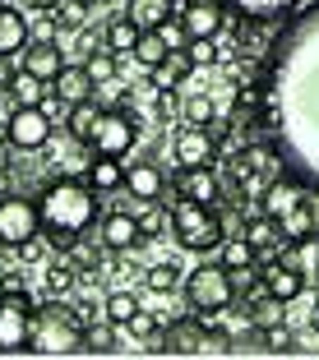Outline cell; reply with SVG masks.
<instances>
[{
  "instance_id": "obj_15",
  "label": "cell",
  "mask_w": 319,
  "mask_h": 360,
  "mask_svg": "<svg viewBox=\"0 0 319 360\" xmlns=\"http://www.w3.org/2000/svg\"><path fill=\"white\" fill-rule=\"evenodd\" d=\"M97 236H102V245L111 250V255H130V250H139V245H144L135 212H106L102 222H97Z\"/></svg>"
},
{
  "instance_id": "obj_42",
  "label": "cell",
  "mask_w": 319,
  "mask_h": 360,
  "mask_svg": "<svg viewBox=\"0 0 319 360\" xmlns=\"http://www.w3.org/2000/svg\"><path fill=\"white\" fill-rule=\"evenodd\" d=\"M158 32H162V42H167L171 51H185V46H190V32H185V23H181V19H167Z\"/></svg>"
},
{
  "instance_id": "obj_28",
  "label": "cell",
  "mask_w": 319,
  "mask_h": 360,
  "mask_svg": "<svg viewBox=\"0 0 319 360\" xmlns=\"http://www.w3.org/2000/svg\"><path fill=\"white\" fill-rule=\"evenodd\" d=\"M97 120H102V106L88 97V102H75L70 106V116H65V134L75 139V143H88L93 139V129H97Z\"/></svg>"
},
{
  "instance_id": "obj_35",
  "label": "cell",
  "mask_w": 319,
  "mask_h": 360,
  "mask_svg": "<svg viewBox=\"0 0 319 360\" xmlns=\"http://www.w3.org/2000/svg\"><path fill=\"white\" fill-rule=\"evenodd\" d=\"M144 286H149L153 296H171V291L181 286V268L176 264H153L149 273H144Z\"/></svg>"
},
{
  "instance_id": "obj_7",
  "label": "cell",
  "mask_w": 319,
  "mask_h": 360,
  "mask_svg": "<svg viewBox=\"0 0 319 360\" xmlns=\"http://www.w3.org/2000/svg\"><path fill=\"white\" fill-rule=\"evenodd\" d=\"M139 139V111L130 106H116V111H102L93 139H88V153L93 158H125Z\"/></svg>"
},
{
  "instance_id": "obj_39",
  "label": "cell",
  "mask_w": 319,
  "mask_h": 360,
  "mask_svg": "<svg viewBox=\"0 0 319 360\" xmlns=\"http://www.w3.org/2000/svg\"><path fill=\"white\" fill-rule=\"evenodd\" d=\"M264 351H268V356H292V328H287V323L264 328Z\"/></svg>"
},
{
  "instance_id": "obj_30",
  "label": "cell",
  "mask_w": 319,
  "mask_h": 360,
  "mask_svg": "<svg viewBox=\"0 0 319 360\" xmlns=\"http://www.w3.org/2000/svg\"><path fill=\"white\" fill-rule=\"evenodd\" d=\"M79 282H84V277H79V264L70 255H61V259L46 264V291H51V296H75Z\"/></svg>"
},
{
  "instance_id": "obj_43",
  "label": "cell",
  "mask_w": 319,
  "mask_h": 360,
  "mask_svg": "<svg viewBox=\"0 0 319 360\" xmlns=\"http://www.w3.org/2000/svg\"><path fill=\"white\" fill-rule=\"evenodd\" d=\"M14 255H19V264H37V259H42V236H32V240L14 245Z\"/></svg>"
},
{
  "instance_id": "obj_27",
  "label": "cell",
  "mask_w": 319,
  "mask_h": 360,
  "mask_svg": "<svg viewBox=\"0 0 319 360\" xmlns=\"http://www.w3.org/2000/svg\"><path fill=\"white\" fill-rule=\"evenodd\" d=\"M135 222H139V236H144V245H149V240H162V231H171V208H167L162 199L139 203V208H135Z\"/></svg>"
},
{
  "instance_id": "obj_44",
  "label": "cell",
  "mask_w": 319,
  "mask_h": 360,
  "mask_svg": "<svg viewBox=\"0 0 319 360\" xmlns=\"http://www.w3.org/2000/svg\"><path fill=\"white\" fill-rule=\"evenodd\" d=\"M14 75H19V56H0V93H10Z\"/></svg>"
},
{
  "instance_id": "obj_17",
  "label": "cell",
  "mask_w": 319,
  "mask_h": 360,
  "mask_svg": "<svg viewBox=\"0 0 319 360\" xmlns=\"http://www.w3.org/2000/svg\"><path fill=\"white\" fill-rule=\"evenodd\" d=\"M259 282H264V291H268V296L287 300V305H292V300H296L301 291L310 286V282H306V273H301V268H292L287 259H273V264H268L264 273H259Z\"/></svg>"
},
{
  "instance_id": "obj_31",
  "label": "cell",
  "mask_w": 319,
  "mask_h": 360,
  "mask_svg": "<svg viewBox=\"0 0 319 360\" xmlns=\"http://www.w3.org/2000/svg\"><path fill=\"white\" fill-rule=\"evenodd\" d=\"M116 333H120V328L111 323V319H97V323H88V328H84V351H93V356H111V351H125Z\"/></svg>"
},
{
  "instance_id": "obj_37",
  "label": "cell",
  "mask_w": 319,
  "mask_h": 360,
  "mask_svg": "<svg viewBox=\"0 0 319 360\" xmlns=\"http://www.w3.org/2000/svg\"><path fill=\"white\" fill-rule=\"evenodd\" d=\"M213 116H218V106H213L208 93H190L185 97V120H190V125H208Z\"/></svg>"
},
{
  "instance_id": "obj_1",
  "label": "cell",
  "mask_w": 319,
  "mask_h": 360,
  "mask_svg": "<svg viewBox=\"0 0 319 360\" xmlns=\"http://www.w3.org/2000/svg\"><path fill=\"white\" fill-rule=\"evenodd\" d=\"M268 51L259 88L264 106L255 120L282 153V167L306 185H319V0L277 32Z\"/></svg>"
},
{
  "instance_id": "obj_11",
  "label": "cell",
  "mask_w": 319,
  "mask_h": 360,
  "mask_svg": "<svg viewBox=\"0 0 319 360\" xmlns=\"http://www.w3.org/2000/svg\"><path fill=\"white\" fill-rule=\"evenodd\" d=\"M227 0H185L181 10H176V19L185 23V32L190 37H223L227 28Z\"/></svg>"
},
{
  "instance_id": "obj_14",
  "label": "cell",
  "mask_w": 319,
  "mask_h": 360,
  "mask_svg": "<svg viewBox=\"0 0 319 360\" xmlns=\"http://www.w3.org/2000/svg\"><path fill=\"white\" fill-rule=\"evenodd\" d=\"M176 194L194 203H223V180L213 176V167H181L176 171Z\"/></svg>"
},
{
  "instance_id": "obj_19",
  "label": "cell",
  "mask_w": 319,
  "mask_h": 360,
  "mask_svg": "<svg viewBox=\"0 0 319 360\" xmlns=\"http://www.w3.org/2000/svg\"><path fill=\"white\" fill-rule=\"evenodd\" d=\"M301 0H227V10L245 23H282L287 14H296Z\"/></svg>"
},
{
  "instance_id": "obj_21",
  "label": "cell",
  "mask_w": 319,
  "mask_h": 360,
  "mask_svg": "<svg viewBox=\"0 0 319 360\" xmlns=\"http://www.w3.org/2000/svg\"><path fill=\"white\" fill-rule=\"evenodd\" d=\"M93 88H97L93 75H88L84 65H75V60H65V70L51 79V93H61V102H70V106H75V102H88V97H93Z\"/></svg>"
},
{
  "instance_id": "obj_36",
  "label": "cell",
  "mask_w": 319,
  "mask_h": 360,
  "mask_svg": "<svg viewBox=\"0 0 319 360\" xmlns=\"http://www.w3.org/2000/svg\"><path fill=\"white\" fill-rule=\"evenodd\" d=\"M84 70L93 75V84H106V79H116V70H120V56H116V51H106V46H102V51H93V56L84 60Z\"/></svg>"
},
{
  "instance_id": "obj_5",
  "label": "cell",
  "mask_w": 319,
  "mask_h": 360,
  "mask_svg": "<svg viewBox=\"0 0 319 360\" xmlns=\"http://www.w3.org/2000/svg\"><path fill=\"white\" fill-rule=\"evenodd\" d=\"M171 231H176V245L190 250V255H208L227 240V226L218 217L213 203H194V199H176L171 203Z\"/></svg>"
},
{
  "instance_id": "obj_29",
  "label": "cell",
  "mask_w": 319,
  "mask_h": 360,
  "mask_svg": "<svg viewBox=\"0 0 319 360\" xmlns=\"http://www.w3.org/2000/svg\"><path fill=\"white\" fill-rule=\"evenodd\" d=\"M149 75H153V88H181L185 79L194 75V60H190V51H171L158 70H149Z\"/></svg>"
},
{
  "instance_id": "obj_25",
  "label": "cell",
  "mask_w": 319,
  "mask_h": 360,
  "mask_svg": "<svg viewBox=\"0 0 319 360\" xmlns=\"http://www.w3.org/2000/svg\"><path fill=\"white\" fill-rule=\"evenodd\" d=\"M241 236L250 245H255V255H268V250H282V231H277L273 217H264V212H255V217H245L241 222Z\"/></svg>"
},
{
  "instance_id": "obj_8",
  "label": "cell",
  "mask_w": 319,
  "mask_h": 360,
  "mask_svg": "<svg viewBox=\"0 0 319 360\" xmlns=\"http://www.w3.org/2000/svg\"><path fill=\"white\" fill-rule=\"evenodd\" d=\"M32 236H42V212H37V199L32 194H0V245L14 250V245L32 240Z\"/></svg>"
},
{
  "instance_id": "obj_40",
  "label": "cell",
  "mask_w": 319,
  "mask_h": 360,
  "mask_svg": "<svg viewBox=\"0 0 319 360\" xmlns=\"http://www.w3.org/2000/svg\"><path fill=\"white\" fill-rule=\"evenodd\" d=\"M292 356H319V319L310 323V328L292 333Z\"/></svg>"
},
{
  "instance_id": "obj_4",
  "label": "cell",
  "mask_w": 319,
  "mask_h": 360,
  "mask_svg": "<svg viewBox=\"0 0 319 360\" xmlns=\"http://www.w3.org/2000/svg\"><path fill=\"white\" fill-rule=\"evenodd\" d=\"M28 351L32 356H75V351H84V319L65 305V296H56L51 305H42L32 314Z\"/></svg>"
},
{
  "instance_id": "obj_2",
  "label": "cell",
  "mask_w": 319,
  "mask_h": 360,
  "mask_svg": "<svg viewBox=\"0 0 319 360\" xmlns=\"http://www.w3.org/2000/svg\"><path fill=\"white\" fill-rule=\"evenodd\" d=\"M97 190L88 180H75V176H51L37 190V212H42V240L51 245L56 255H65L79 236H88L97 226Z\"/></svg>"
},
{
  "instance_id": "obj_45",
  "label": "cell",
  "mask_w": 319,
  "mask_h": 360,
  "mask_svg": "<svg viewBox=\"0 0 319 360\" xmlns=\"http://www.w3.org/2000/svg\"><path fill=\"white\" fill-rule=\"evenodd\" d=\"M153 111H158V120H171V111H176V93H171V88H158V106H153Z\"/></svg>"
},
{
  "instance_id": "obj_41",
  "label": "cell",
  "mask_w": 319,
  "mask_h": 360,
  "mask_svg": "<svg viewBox=\"0 0 319 360\" xmlns=\"http://www.w3.org/2000/svg\"><path fill=\"white\" fill-rule=\"evenodd\" d=\"M185 51H190L194 70H199V65H213V60H218V37H190Z\"/></svg>"
},
{
  "instance_id": "obj_34",
  "label": "cell",
  "mask_w": 319,
  "mask_h": 360,
  "mask_svg": "<svg viewBox=\"0 0 319 360\" xmlns=\"http://www.w3.org/2000/svg\"><path fill=\"white\" fill-rule=\"evenodd\" d=\"M10 97L19 106H37L46 97V84L37 75H28V70H19V75H14V84H10Z\"/></svg>"
},
{
  "instance_id": "obj_24",
  "label": "cell",
  "mask_w": 319,
  "mask_h": 360,
  "mask_svg": "<svg viewBox=\"0 0 319 360\" xmlns=\"http://www.w3.org/2000/svg\"><path fill=\"white\" fill-rule=\"evenodd\" d=\"M135 42H139L135 19H130L125 10L111 14V19H106V28H102V46H106V51H116V56H130V51H135Z\"/></svg>"
},
{
  "instance_id": "obj_20",
  "label": "cell",
  "mask_w": 319,
  "mask_h": 360,
  "mask_svg": "<svg viewBox=\"0 0 319 360\" xmlns=\"http://www.w3.org/2000/svg\"><path fill=\"white\" fill-rule=\"evenodd\" d=\"M125 190L139 203H153V199L167 194V176H162L158 162H135V167H125Z\"/></svg>"
},
{
  "instance_id": "obj_23",
  "label": "cell",
  "mask_w": 319,
  "mask_h": 360,
  "mask_svg": "<svg viewBox=\"0 0 319 360\" xmlns=\"http://www.w3.org/2000/svg\"><path fill=\"white\" fill-rule=\"evenodd\" d=\"M84 180L93 185L97 194H116V190H125V162H120V158H93Z\"/></svg>"
},
{
  "instance_id": "obj_38",
  "label": "cell",
  "mask_w": 319,
  "mask_h": 360,
  "mask_svg": "<svg viewBox=\"0 0 319 360\" xmlns=\"http://www.w3.org/2000/svg\"><path fill=\"white\" fill-rule=\"evenodd\" d=\"M125 333H130V338H135V342H144V347H149V342L158 338V319H153L149 309L139 305V314H135V319H130V323H125Z\"/></svg>"
},
{
  "instance_id": "obj_3",
  "label": "cell",
  "mask_w": 319,
  "mask_h": 360,
  "mask_svg": "<svg viewBox=\"0 0 319 360\" xmlns=\"http://www.w3.org/2000/svg\"><path fill=\"white\" fill-rule=\"evenodd\" d=\"M259 212L277 222L282 240L319 236V185H306L301 176L282 171L277 180H268L259 190Z\"/></svg>"
},
{
  "instance_id": "obj_33",
  "label": "cell",
  "mask_w": 319,
  "mask_h": 360,
  "mask_svg": "<svg viewBox=\"0 0 319 360\" xmlns=\"http://www.w3.org/2000/svg\"><path fill=\"white\" fill-rule=\"evenodd\" d=\"M135 314H139V296L135 291H111V296L102 300V319H111L116 328H125Z\"/></svg>"
},
{
  "instance_id": "obj_16",
  "label": "cell",
  "mask_w": 319,
  "mask_h": 360,
  "mask_svg": "<svg viewBox=\"0 0 319 360\" xmlns=\"http://www.w3.org/2000/svg\"><path fill=\"white\" fill-rule=\"evenodd\" d=\"M204 328H208V323H204L199 314L167 323V333H162V351H171V356H204Z\"/></svg>"
},
{
  "instance_id": "obj_10",
  "label": "cell",
  "mask_w": 319,
  "mask_h": 360,
  "mask_svg": "<svg viewBox=\"0 0 319 360\" xmlns=\"http://www.w3.org/2000/svg\"><path fill=\"white\" fill-rule=\"evenodd\" d=\"M32 305L28 291L19 296H0V351H28V333H32Z\"/></svg>"
},
{
  "instance_id": "obj_32",
  "label": "cell",
  "mask_w": 319,
  "mask_h": 360,
  "mask_svg": "<svg viewBox=\"0 0 319 360\" xmlns=\"http://www.w3.org/2000/svg\"><path fill=\"white\" fill-rule=\"evenodd\" d=\"M135 65H144V70H158L162 60L171 56V46L162 42V32H139V42H135Z\"/></svg>"
},
{
  "instance_id": "obj_12",
  "label": "cell",
  "mask_w": 319,
  "mask_h": 360,
  "mask_svg": "<svg viewBox=\"0 0 319 360\" xmlns=\"http://www.w3.org/2000/svg\"><path fill=\"white\" fill-rule=\"evenodd\" d=\"M19 70H28V75H37L42 84H51V79L65 70L61 42H56V37H32V42L19 51Z\"/></svg>"
},
{
  "instance_id": "obj_13",
  "label": "cell",
  "mask_w": 319,
  "mask_h": 360,
  "mask_svg": "<svg viewBox=\"0 0 319 360\" xmlns=\"http://www.w3.org/2000/svg\"><path fill=\"white\" fill-rule=\"evenodd\" d=\"M171 153H176L181 167H213L218 162V143H213V134L204 125H185L171 139Z\"/></svg>"
},
{
  "instance_id": "obj_47",
  "label": "cell",
  "mask_w": 319,
  "mask_h": 360,
  "mask_svg": "<svg viewBox=\"0 0 319 360\" xmlns=\"http://www.w3.org/2000/svg\"><path fill=\"white\" fill-rule=\"evenodd\" d=\"M23 5H28V10H56L61 0H23Z\"/></svg>"
},
{
  "instance_id": "obj_46",
  "label": "cell",
  "mask_w": 319,
  "mask_h": 360,
  "mask_svg": "<svg viewBox=\"0 0 319 360\" xmlns=\"http://www.w3.org/2000/svg\"><path fill=\"white\" fill-rule=\"evenodd\" d=\"M19 291H28V282L19 273H0V296H19Z\"/></svg>"
},
{
  "instance_id": "obj_22",
  "label": "cell",
  "mask_w": 319,
  "mask_h": 360,
  "mask_svg": "<svg viewBox=\"0 0 319 360\" xmlns=\"http://www.w3.org/2000/svg\"><path fill=\"white\" fill-rule=\"evenodd\" d=\"M125 14L135 19L139 32H158L167 19H176V5L171 0H125Z\"/></svg>"
},
{
  "instance_id": "obj_18",
  "label": "cell",
  "mask_w": 319,
  "mask_h": 360,
  "mask_svg": "<svg viewBox=\"0 0 319 360\" xmlns=\"http://www.w3.org/2000/svg\"><path fill=\"white\" fill-rule=\"evenodd\" d=\"M32 42V23L19 5L0 0V56H19L23 46Z\"/></svg>"
},
{
  "instance_id": "obj_26",
  "label": "cell",
  "mask_w": 319,
  "mask_h": 360,
  "mask_svg": "<svg viewBox=\"0 0 319 360\" xmlns=\"http://www.w3.org/2000/svg\"><path fill=\"white\" fill-rule=\"evenodd\" d=\"M218 264H223L227 273H245V268H255V264H259V255H255V245H250L241 231H236V236H227V240L218 245Z\"/></svg>"
},
{
  "instance_id": "obj_9",
  "label": "cell",
  "mask_w": 319,
  "mask_h": 360,
  "mask_svg": "<svg viewBox=\"0 0 319 360\" xmlns=\"http://www.w3.org/2000/svg\"><path fill=\"white\" fill-rule=\"evenodd\" d=\"M56 134V120L46 116L42 106H14L10 120H5V143H10L14 153H37L46 148Z\"/></svg>"
},
{
  "instance_id": "obj_6",
  "label": "cell",
  "mask_w": 319,
  "mask_h": 360,
  "mask_svg": "<svg viewBox=\"0 0 319 360\" xmlns=\"http://www.w3.org/2000/svg\"><path fill=\"white\" fill-rule=\"evenodd\" d=\"M185 300H190V309L204 319V323L223 319L227 309H232V300H236L232 273H227L223 264H199V268H190V273H185Z\"/></svg>"
}]
</instances>
